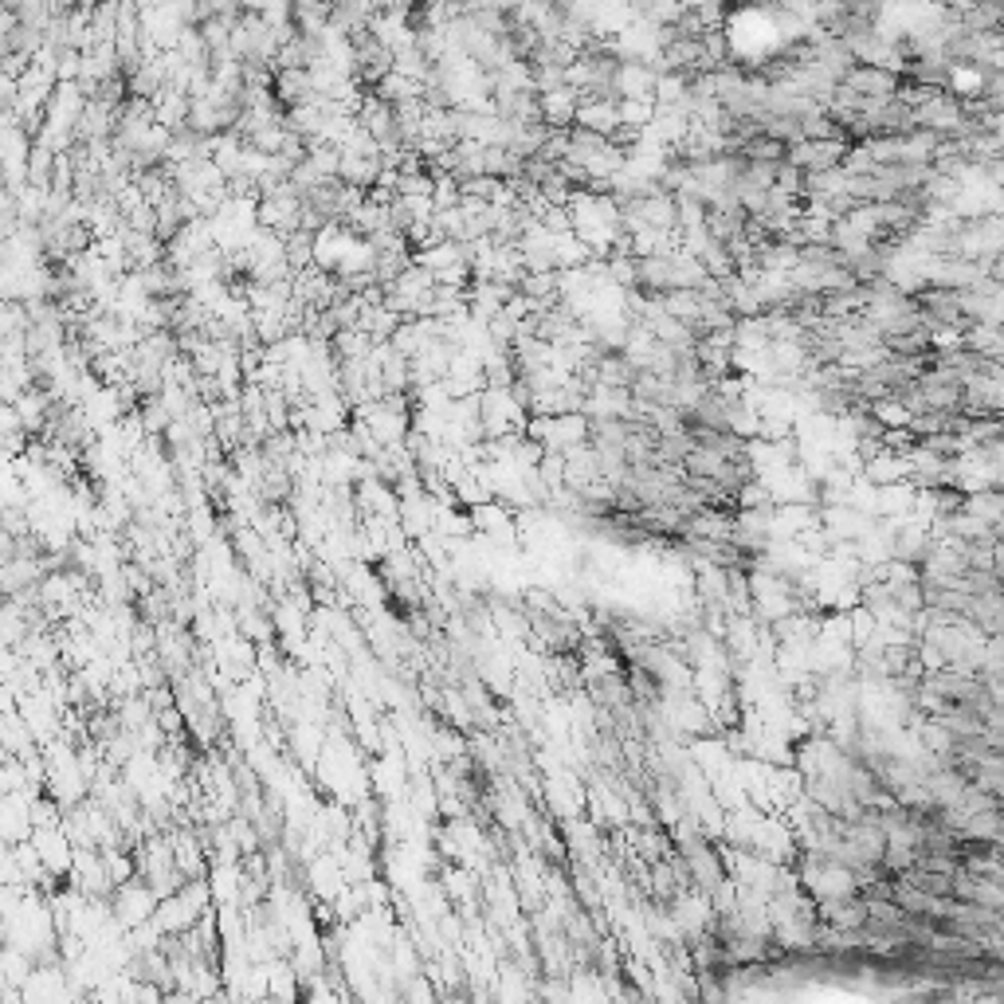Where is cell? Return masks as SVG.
<instances>
[{
	"instance_id": "cell-2",
	"label": "cell",
	"mask_w": 1004,
	"mask_h": 1004,
	"mask_svg": "<svg viewBox=\"0 0 1004 1004\" xmlns=\"http://www.w3.org/2000/svg\"><path fill=\"white\" fill-rule=\"evenodd\" d=\"M32 848L35 856H40V864H44L48 879H67L71 875V859H75V844L67 840V832H63V820L55 824V828H32Z\"/></svg>"
},
{
	"instance_id": "cell-5",
	"label": "cell",
	"mask_w": 1004,
	"mask_h": 1004,
	"mask_svg": "<svg viewBox=\"0 0 1004 1004\" xmlns=\"http://www.w3.org/2000/svg\"><path fill=\"white\" fill-rule=\"evenodd\" d=\"M17 436H24V428H20V420H17V408L0 405V440L9 443V440H17Z\"/></svg>"
},
{
	"instance_id": "cell-1",
	"label": "cell",
	"mask_w": 1004,
	"mask_h": 1004,
	"mask_svg": "<svg viewBox=\"0 0 1004 1004\" xmlns=\"http://www.w3.org/2000/svg\"><path fill=\"white\" fill-rule=\"evenodd\" d=\"M157 895L149 891L146 883H122L114 887V922H118L122 930H142L154 922V910H157Z\"/></svg>"
},
{
	"instance_id": "cell-4",
	"label": "cell",
	"mask_w": 1004,
	"mask_h": 1004,
	"mask_svg": "<svg viewBox=\"0 0 1004 1004\" xmlns=\"http://www.w3.org/2000/svg\"><path fill=\"white\" fill-rule=\"evenodd\" d=\"M28 330V311L20 303H4L0 299V338H12V334H24Z\"/></svg>"
},
{
	"instance_id": "cell-3",
	"label": "cell",
	"mask_w": 1004,
	"mask_h": 1004,
	"mask_svg": "<svg viewBox=\"0 0 1004 1004\" xmlns=\"http://www.w3.org/2000/svg\"><path fill=\"white\" fill-rule=\"evenodd\" d=\"M12 408H17V420H20V428H24V436H28V440H35V436L48 428V416H52L55 400L48 397V389H40V385H35V389L20 393V397L12 400Z\"/></svg>"
}]
</instances>
